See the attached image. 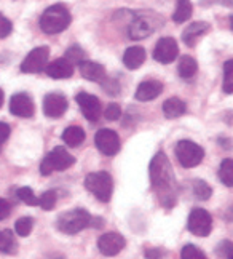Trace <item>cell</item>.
Instances as JSON below:
<instances>
[{"label": "cell", "instance_id": "ba28073f", "mask_svg": "<svg viewBox=\"0 0 233 259\" xmlns=\"http://www.w3.org/2000/svg\"><path fill=\"white\" fill-rule=\"evenodd\" d=\"M187 227L197 237H208L212 231V218L203 208H195L189 214Z\"/></svg>", "mask_w": 233, "mask_h": 259}, {"label": "cell", "instance_id": "30bf717a", "mask_svg": "<svg viewBox=\"0 0 233 259\" xmlns=\"http://www.w3.org/2000/svg\"><path fill=\"white\" fill-rule=\"evenodd\" d=\"M95 143L99 151L107 157H112L120 151V136L110 128L99 130L95 136Z\"/></svg>", "mask_w": 233, "mask_h": 259}, {"label": "cell", "instance_id": "2e32d148", "mask_svg": "<svg viewBox=\"0 0 233 259\" xmlns=\"http://www.w3.org/2000/svg\"><path fill=\"white\" fill-rule=\"evenodd\" d=\"M45 72L55 80H63V78H69L74 75V64L67 58H58L53 63L46 64Z\"/></svg>", "mask_w": 233, "mask_h": 259}, {"label": "cell", "instance_id": "836d02e7", "mask_svg": "<svg viewBox=\"0 0 233 259\" xmlns=\"http://www.w3.org/2000/svg\"><path fill=\"white\" fill-rule=\"evenodd\" d=\"M12 31H13L12 21H10L8 18H5L2 13H0V38L8 37L10 34H12Z\"/></svg>", "mask_w": 233, "mask_h": 259}, {"label": "cell", "instance_id": "d6a6232c", "mask_svg": "<svg viewBox=\"0 0 233 259\" xmlns=\"http://www.w3.org/2000/svg\"><path fill=\"white\" fill-rule=\"evenodd\" d=\"M180 257L182 259H208L206 254L197 248L195 245H185L182 248V253H180Z\"/></svg>", "mask_w": 233, "mask_h": 259}, {"label": "cell", "instance_id": "52a82bcc", "mask_svg": "<svg viewBox=\"0 0 233 259\" xmlns=\"http://www.w3.org/2000/svg\"><path fill=\"white\" fill-rule=\"evenodd\" d=\"M174 154L177 157L179 163L184 168H194L201 163L205 157L203 147L198 146L197 143L190 141V139H182L174 147Z\"/></svg>", "mask_w": 233, "mask_h": 259}, {"label": "cell", "instance_id": "484cf974", "mask_svg": "<svg viewBox=\"0 0 233 259\" xmlns=\"http://www.w3.org/2000/svg\"><path fill=\"white\" fill-rule=\"evenodd\" d=\"M219 179L227 187H233V160L231 158L222 160L220 168H219Z\"/></svg>", "mask_w": 233, "mask_h": 259}, {"label": "cell", "instance_id": "9a60e30c", "mask_svg": "<svg viewBox=\"0 0 233 259\" xmlns=\"http://www.w3.org/2000/svg\"><path fill=\"white\" fill-rule=\"evenodd\" d=\"M10 112L21 118H30L35 112L32 98L27 93H16L10 99Z\"/></svg>", "mask_w": 233, "mask_h": 259}, {"label": "cell", "instance_id": "f546056e", "mask_svg": "<svg viewBox=\"0 0 233 259\" xmlns=\"http://www.w3.org/2000/svg\"><path fill=\"white\" fill-rule=\"evenodd\" d=\"M18 198L21 200L23 203L29 205V206H37L38 205V197L34 194V191L30 187H21V189H18V192H16Z\"/></svg>", "mask_w": 233, "mask_h": 259}, {"label": "cell", "instance_id": "f35d334b", "mask_svg": "<svg viewBox=\"0 0 233 259\" xmlns=\"http://www.w3.org/2000/svg\"><path fill=\"white\" fill-rule=\"evenodd\" d=\"M163 254H165V251L163 250H147V257L149 259H161L163 257Z\"/></svg>", "mask_w": 233, "mask_h": 259}, {"label": "cell", "instance_id": "ffe728a7", "mask_svg": "<svg viewBox=\"0 0 233 259\" xmlns=\"http://www.w3.org/2000/svg\"><path fill=\"white\" fill-rule=\"evenodd\" d=\"M146 61V50L143 47H131L128 48L125 55H123V63L128 69L134 71V69H139L143 66V63Z\"/></svg>", "mask_w": 233, "mask_h": 259}, {"label": "cell", "instance_id": "4316f807", "mask_svg": "<svg viewBox=\"0 0 233 259\" xmlns=\"http://www.w3.org/2000/svg\"><path fill=\"white\" fill-rule=\"evenodd\" d=\"M192 189H194V194L198 200H208L212 194V189L205 181H201V179H195V181L192 183Z\"/></svg>", "mask_w": 233, "mask_h": 259}, {"label": "cell", "instance_id": "5b68a950", "mask_svg": "<svg viewBox=\"0 0 233 259\" xmlns=\"http://www.w3.org/2000/svg\"><path fill=\"white\" fill-rule=\"evenodd\" d=\"M74 163H75L74 155H70L64 147L58 146L43 158V162L40 163V173L43 176H48L53 171H64Z\"/></svg>", "mask_w": 233, "mask_h": 259}, {"label": "cell", "instance_id": "74e56055", "mask_svg": "<svg viewBox=\"0 0 233 259\" xmlns=\"http://www.w3.org/2000/svg\"><path fill=\"white\" fill-rule=\"evenodd\" d=\"M220 253L224 254L227 259H233V243L231 242H224L220 245Z\"/></svg>", "mask_w": 233, "mask_h": 259}, {"label": "cell", "instance_id": "1f68e13d", "mask_svg": "<svg viewBox=\"0 0 233 259\" xmlns=\"http://www.w3.org/2000/svg\"><path fill=\"white\" fill-rule=\"evenodd\" d=\"M56 192L55 191H46L43 192L42 195H40L38 198V205L43 208L45 211H50V210H53L55 205H56Z\"/></svg>", "mask_w": 233, "mask_h": 259}, {"label": "cell", "instance_id": "7402d4cb", "mask_svg": "<svg viewBox=\"0 0 233 259\" xmlns=\"http://www.w3.org/2000/svg\"><path fill=\"white\" fill-rule=\"evenodd\" d=\"M63 141L69 146V147H78L85 141V132L83 128H80L77 125H72L64 130L63 133Z\"/></svg>", "mask_w": 233, "mask_h": 259}, {"label": "cell", "instance_id": "7a4b0ae2", "mask_svg": "<svg viewBox=\"0 0 233 259\" xmlns=\"http://www.w3.org/2000/svg\"><path fill=\"white\" fill-rule=\"evenodd\" d=\"M70 21H72V18H70L67 7L63 4H56L48 7L43 12V15L40 16V27H42V31L45 34L53 35L67 29Z\"/></svg>", "mask_w": 233, "mask_h": 259}, {"label": "cell", "instance_id": "83f0119b", "mask_svg": "<svg viewBox=\"0 0 233 259\" xmlns=\"http://www.w3.org/2000/svg\"><path fill=\"white\" fill-rule=\"evenodd\" d=\"M32 227H34V219L24 216V218H19L16 224H15V231L19 237H27L30 232H32Z\"/></svg>", "mask_w": 233, "mask_h": 259}, {"label": "cell", "instance_id": "4fadbf2b", "mask_svg": "<svg viewBox=\"0 0 233 259\" xmlns=\"http://www.w3.org/2000/svg\"><path fill=\"white\" fill-rule=\"evenodd\" d=\"M67 98L63 93H48L43 99V114L50 118H59L67 111Z\"/></svg>", "mask_w": 233, "mask_h": 259}, {"label": "cell", "instance_id": "603a6c76", "mask_svg": "<svg viewBox=\"0 0 233 259\" xmlns=\"http://www.w3.org/2000/svg\"><path fill=\"white\" fill-rule=\"evenodd\" d=\"M198 71V64L192 56H182L179 59V66H177V72L182 78L185 80H190Z\"/></svg>", "mask_w": 233, "mask_h": 259}, {"label": "cell", "instance_id": "d4e9b609", "mask_svg": "<svg viewBox=\"0 0 233 259\" xmlns=\"http://www.w3.org/2000/svg\"><path fill=\"white\" fill-rule=\"evenodd\" d=\"M18 250V243L15 240V234L5 229V231L0 232V253H7V254H13Z\"/></svg>", "mask_w": 233, "mask_h": 259}, {"label": "cell", "instance_id": "60d3db41", "mask_svg": "<svg viewBox=\"0 0 233 259\" xmlns=\"http://www.w3.org/2000/svg\"><path fill=\"white\" fill-rule=\"evenodd\" d=\"M230 24H231V29H233V15L230 16Z\"/></svg>", "mask_w": 233, "mask_h": 259}, {"label": "cell", "instance_id": "ac0fdd59", "mask_svg": "<svg viewBox=\"0 0 233 259\" xmlns=\"http://www.w3.org/2000/svg\"><path fill=\"white\" fill-rule=\"evenodd\" d=\"M163 92V83L158 80H146L136 90V99L137 101H152L161 95Z\"/></svg>", "mask_w": 233, "mask_h": 259}, {"label": "cell", "instance_id": "6da1fadb", "mask_svg": "<svg viewBox=\"0 0 233 259\" xmlns=\"http://www.w3.org/2000/svg\"><path fill=\"white\" fill-rule=\"evenodd\" d=\"M150 181L152 186L158 192L161 203L166 208L173 206L176 202V183H174V173L168 157L163 152H158L150 162Z\"/></svg>", "mask_w": 233, "mask_h": 259}, {"label": "cell", "instance_id": "44dd1931", "mask_svg": "<svg viewBox=\"0 0 233 259\" xmlns=\"http://www.w3.org/2000/svg\"><path fill=\"white\" fill-rule=\"evenodd\" d=\"M185 111H187V106L179 98H169L163 103V114L166 118H177Z\"/></svg>", "mask_w": 233, "mask_h": 259}, {"label": "cell", "instance_id": "8992f818", "mask_svg": "<svg viewBox=\"0 0 233 259\" xmlns=\"http://www.w3.org/2000/svg\"><path fill=\"white\" fill-rule=\"evenodd\" d=\"M161 24H163V19L158 15H137L128 27V35L133 40H141L154 34Z\"/></svg>", "mask_w": 233, "mask_h": 259}, {"label": "cell", "instance_id": "5bb4252c", "mask_svg": "<svg viewBox=\"0 0 233 259\" xmlns=\"http://www.w3.org/2000/svg\"><path fill=\"white\" fill-rule=\"evenodd\" d=\"M126 242L123 235H120L118 232H107L103 234L98 240V248L99 251L104 256H115L125 248Z\"/></svg>", "mask_w": 233, "mask_h": 259}, {"label": "cell", "instance_id": "e0dca14e", "mask_svg": "<svg viewBox=\"0 0 233 259\" xmlns=\"http://www.w3.org/2000/svg\"><path fill=\"white\" fill-rule=\"evenodd\" d=\"M80 67V74H82L83 78L89 82H96V83H101L103 80H106V69L104 66H101L99 63H95V61H85L78 64Z\"/></svg>", "mask_w": 233, "mask_h": 259}, {"label": "cell", "instance_id": "9c48e42d", "mask_svg": "<svg viewBox=\"0 0 233 259\" xmlns=\"http://www.w3.org/2000/svg\"><path fill=\"white\" fill-rule=\"evenodd\" d=\"M48 56H50L48 47L34 48L21 63V71L24 74H38V72L45 71V67L48 64Z\"/></svg>", "mask_w": 233, "mask_h": 259}, {"label": "cell", "instance_id": "4dcf8cb0", "mask_svg": "<svg viewBox=\"0 0 233 259\" xmlns=\"http://www.w3.org/2000/svg\"><path fill=\"white\" fill-rule=\"evenodd\" d=\"M66 58L75 66V64H80V63H83V61H85V52H83V48H82V47L72 45V47H70V48L67 50V52H66Z\"/></svg>", "mask_w": 233, "mask_h": 259}, {"label": "cell", "instance_id": "8fae6325", "mask_svg": "<svg viewBox=\"0 0 233 259\" xmlns=\"http://www.w3.org/2000/svg\"><path fill=\"white\" fill-rule=\"evenodd\" d=\"M75 101L80 106V109H82L83 115L88 118L89 122H98L101 118V115H103V106H101V101L95 95L80 92L75 96Z\"/></svg>", "mask_w": 233, "mask_h": 259}, {"label": "cell", "instance_id": "ab89813d", "mask_svg": "<svg viewBox=\"0 0 233 259\" xmlns=\"http://www.w3.org/2000/svg\"><path fill=\"white\" fill-rule=\"evenodd\" d=\"M4 104V92H2V88H0V107H2Z\"/></svg>", "mask_w": 233, "mask_h": 259}, {"label": "cell", "instance_id": "cb8c5ba5", "mask_svg": "<svg viewBox=\"0 0 233 259\" xmlns=\"http://www.w3.org/2000/svg\"><path fill=\"white\" fill-rule=\"evenodd\" d=\"M192 12H194V5H192L190 0H177V5L174 10V15H173L174 23H177V24L185 23L192 16Z\"/></svg>", "mask_w": 233, "mask_h": 259}, {"label": "cell", "instance_id": "d590c367", "mask_svg": "<svg viewBox=\"0 0 233 259\" xmlns=\"http://www.w3.org/2000/svg\"><path fill=\"white\" fill-rule=\"evenodd\" d=\"M10 213H12V206H10V203L5 198H0V221H4L5 218H8Z\"/></svg>", "mask_w": 233, "mask_h": 259}, {"label": "cell", "instance_id": "8d00e7d4", "mask_svg": "<svg viewBox=\"0 0 233 259\" xmlns=\"http://www.w3.org/2000/svg\"><path fill=\"white\" fill-rule=\"evenodd\" d=\"M8 136H10V126L4 122H0V151H2V146L8 139Z\"/></svg>", "mask_w": 233, "mask_h": 259}, {"label": "cell", "instance_id": "277c9868", "mask_svg": "<svg viewBox=\"0 0 233 259\" xmlns=\"http://www.w3.org/2000/svg\"><path fill=\"white\" fill-rule=\"evenodd\" d=\"M85 187L98 198V200L109 202L114 194V179L106 171L89 173L85 178Z\"/></svg>", "mask_w": 233, "mask_h": 259}, {"label": "cell", "instance_id": "f1b7e54d", "mask_svg": "<svg viewBox=\"0 0 233 259\" xmlns=\"http://www.w3.org/2000/svg\"><path fill=\"white\" fill-rule=\"evenodd\" d=\"M222 88L227 95H233V59H228L224 64V85Z\"/></svg>", "mask_w": 233, "mask_h": 259}, {"label": "cell", "instance_id": "7c38bea8", "mask_svg": "<svg viewBox=\"0 0 233 259\" xmlns=\"http://www.w3.org/2000/svg\"><path fill=\"white\" fill-rule=\"evenodd\" d=\"M177 53H179V47L174 38L163 37V38H160L158 44L154 48V59L161 64H169L177 58Z\"/></svg>", "mask_w": 233, "mask_h": 259}, {"label": "cell", "instance_id": "3957f363", "mask_svg": "<svg viewBox=\"0 0 233 259\" xmlns=\"http://www.w3.org/2000/svg\"><path fill=\"white\" fill-rule=\"evenodd\" d=\"M91 223H93V218L89 216V213L82 210V208H77V210H70L61 214L58 218L56 226L63 234L74 235L91 226Z\"/></svg>", "mask_w": 233, "mask_h": 259}, {"label": "cell", "instance_id": "d6986e66", "mask_svg": "<svg viewBox=\"0 0 233 259\" xmlns=\"http://www.w3.org/2000/svg\"><path fill=\"white\" fill-rule=\"evenodd\" d=\"M209 31V24L205 21H197L194 24H190L185 27V31L182 32V40L187 47H194L200 37H203Z\"/></svg>", "mask_w": 233, "mask_h": 259}, {"label": "cell", "instance_id": "e575fe53", "mask_svg": "<svg viewBox=\"0 0 233 259\" xmlns=\"http://www.w3.org/2000/svg\"><path fill=\"white\" fill-rule=\"evenodd\" d=\"M104 115H106L107 120L114 122V120H117V118H120V115H121V109H120V106H118V104L110 103V104L107 106V109H106Z\"/></svg>", "mask_w": 233, "mask_h": 259}]
</instances>
